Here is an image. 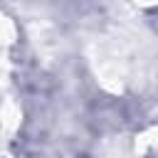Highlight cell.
Masks as SVG:
<instances>
[{"mask_svg": "<svg viewBox=\"0 0 158 158\" xmlns=\"http://www.w3.org/2000/svg\"><path fill=\"white\" fill-rule=\"evenodd\" d=\"M146 2H158V0H146Z\"/></svg>", "mask_w": 158, "mask_h": 158, "instance_id": "cell-1", "label": "cell"}]
</instances>
